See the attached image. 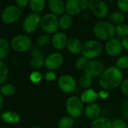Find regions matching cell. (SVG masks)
Segmentation results:
<instances>
[{
  "instance_id": "f1b7e54d",
  "label": "cell",
  "mask_w": 128,
  "mask_h": 128,
  "mask_svg": "<svg viewBox=\"0 0 128 128\" xmlns=\"http://www.w3.org/2000/svg\"><path fill=\"white\" fill-rule=\"evenodd\" d=\"M92 83H93V78L91 76L85 74L83 76H81V77L79 80L80 86L85 90L91 88L90 87L91 86Z\"/></svg>"
},
{
  "instance_id": "74e56055",
  "label": "cell",
  "mask_w": 128,
  "mask_h": 128,
  "mask_svg": "<svg viewBox=\"0 0 128 128\" xmlns=\"http://www.w3.org/2000/svg\"><path fill=\"white\" fill-rule=\"evenodd\" d=\"M45 79L48 81V82H54L57 79V75L54 72V71H51V70H48L44 76Z\"/></svg>"
},
{
  "instance_id": "5bb4252c",
  "label": "cell",
  "mask_w": 128,
  "mask_h": 128,
  "mask_svg": "<svg viewBox=\"0 0 128 128\" xmlns=\"http://www.w3.org/2000/svg\"><path fill=\"white\" fill-rule=\"evenodd\" d=\"M122 50L123 48L121 46V42L119 39L113 38L106 42L105 51L109 56H118L121 53Z\"/></svg>"
},
{
  "instance_id": "bcb514c9",
  "label": "cell",
  "mask_w": 128,
  "mask_h": 128,
  "mask_svg": "<svg viewBox=\"0 0 128 128\" xmlns=\"http://www.w3.org/2000/svg\"><path fill=\"white\" fill-rule=\"evenodd\" d=\"M30 128H40V127H38V126H32V127H31Z\"/></svg>"
},
{
  "instance_id": "d6a6232c",
  "label": "cell",
  "mask_w": 128,
  "mask_h": 128,
  "mask_svg": "<svg viewBox=\"0 0 128 128\" xmlns=\"http://www.w3.org/2000/svg\"><path fill=\"white\" fill-rule=\"evenodd\" d=\"M88 61L89 60H88L86 58H84L83 56L78 58L77 60L75 61V68L78 70H84L88 66Z\"/></svg>"
},
{
  "instance_id": "7402d4cb",
  "label": "cell",
  "mask_w": 128,
  "mask_h": 128,
  "mask_svg": "<svg viewBox=\"0 0 128 128\" xmlns=\"http://www.w3.org/2000/svg\"><path fill=\"white\" fill-rule=\"evenodd\" d=\"M91 128H112V122L105 117H100L91 122Z\"/></svg>"
},
{
  "instance_id": "9c48e42d",
  "label": "cell",
  "mask_w": 128,
  "mask_h": 128,
  "mask_svg": "<svg viewBox=\"0 0 128 128\" xmlns=\"http://www.w3.org/2000/svg\"><path fill=\"white\" fill-rule=\"evenodd\" d=\"M87 0H68L66 2V12L70 16H75L88 8Z\"/></svg>"
},
{
  "instance_id": "e575fe53",
  "label": "cell",
  "mask_w": 128,
  "mask_h": 128,
  "mask_svg": "<svg viewBox=\"0 0 128 128\" xmlns=\"http://www.w3.org/2000/svg\"><path fill=\"white\" fill-rule=\"evenodd\" d=\"M43 76H42V74L38 71V70H34L33 72H32L29 75V80L32 82L33 83H38L41 81Z\"/></svg>"
},
{
  "instance_id": "d590c367",
  "label": "cell",
  "mask_w": 128,
  "mask_h": 128,
  "mask_svg": "<svg viewBox=\"0 0 128 128\" xmlns=\"http://www.w3.org/2000/svg\"><path fill=\"white\" fill-rule=\"evenodd\" d=\"M117 7L121 13H128V0L117 1Z\"/></svg>"
},
{
  "instance_id": "8fae6325",
  "label": "cell",
  "mask_w": 128,
  "mask_h": 128,
  "mask_svg": "<svg viewBox=\"0 0 128 128\" xmlns=\"http://www.w3.org/2000/svg\"><path fill=\"white\" fill-rule=\"evenodd\" d=\"M41 19L39 14L31 13L28 14L23 21L22 28L23 30L28 34L34 32L41 23Z\"/></svg>"
},
{
  "instance_id": "cb8c5ba5",
  "label": "cell",
  "mask_w": 128,
  "mask_h": 128,
  "mask_svg": "<svg viewBox=\"0 0 128 128\" xmlns=\"http://www.w3.org/2000/svg\"><path fill=\"white\" fill-rule=\"evenodd\" d=\"M45 4L46 2L45 0H31L29 1V5L32 13L38 14L44 10Z\"/></svg>"
},
{
  "instance_id": "7c38bea8",
  "label": "cell",
  "mask_w": 128,
  "mask_h": 128,
  "mask_svg": "<svg viewBox=\"0 0 128 128\" xmlns=\"http://www.w3.org/2000/svg\"><path fill=\"white\" fill-rule=\"evenodd\" d=\"M63 63V56L58 52H54L48 55L45 59V67L51 71L57 70Z\"/></svg>"
},
{
  "instance_id": "30bf717a",
  "label": "cell",
  "mask_w": 128,
  "mask_h": 128,
  "mask_svg": "<svg viewBox=\"0 0 128 128\" xmlns=\"http://www.w3.org/2000/svg\"><path fill=\"white\" fill-rule=\"evenodd\" d=\"M57 85L59 88L66 94L74 92L77 88V82L75 79L69 74L61 75L57 80Z\"/></svg>"
},
{
  "instance_id": "603a6c76",
  "label": "cell",
  "mask_w": 128,
  "mask_h": 128,
  "mask_svg": "<svg viewBox=\"0 0 128 128\" xmlns=\"http://www.w3.org/2000/svg\"><path fill=\"white\" fill-rule=\"evenodd\" d=\"M73 24V18L72 16L66 14L59 18V26L62 30H68Z\"/></svg>"
},
{
  "instance_id": "5b68a950",
  "label": "cell",
  "mask_w": 128,
  "mask_h": 128,
  "mask_svg": "<svg viewBox=\"0 0 128 128\" xmlns=\"http://www.w3.org/2000/svg\"><path fill=\"white\" fill-rule=\"evenodd\" d=\"M40 26L47 34H54L60 28L59 18L51 13L46 14L41 16Z\"/></svg>"
},
{
  "instance_id": "3957f363",
  "label": "cell",
  "mask_w": 128,
  "mask_h": 128,
  "mask_svg": "<svg viewBox=\"0 0 128 128\" xmlns=\"http://www.w3.org/2000/svg\"><path fill=\"white\" fill-rule=\"evenodd\" d=\"M103 51L102 44L97 40H88L83 44L81 54L88 60H94Z\"/></svg>"
},
{
  "instance_id": "f35d334b",
  "label": "cell",
  "mask_w": 128,
  "mask_h": 128,
  "mask_svg": "<svg viewBox=\"0 0 128 128\" xmlns=\"http://www.w3.org/2000/svg\"><path fill=\"white\" fill-rule=\"evenodd\" d=\"M121 92L128 98V78L125 79L121 84Z\"/></svg>"
},
{
  "instance_id": "44dd1931",
  "label": "cell",
  "mask_w": 128,
  "mask_h": 128,
  "mask_svg": "<svg viewBox=\"0 0 128 128\" xmlns=\"http://www.w3.org/2000/svg\"><path fill=\"white\" fill-rule=\"evenodd\" d=\"M107 19L110 23H112L114 26L115 25L117 26V25L124 23L125 20V16L121 11H114L109 14Z\"/></svg>"
},
{
  "instance_id": "b9f144b4",
  "label": "cell",
  "mask_w": 128,
  "mask_h": 128,
  "mask_svg": "<svg viewBox=\"0 0 128 128\" xmlns=\"http://www.w3.org/2000/svg\"><path fill=\"white\" fill-rule=\"evenodd\" d=\"M29 4V0H16L15 1V4L17 6H18L20 8H24Z\"/></svg>"
},
{
  "instance_id": "d4e9b609",
  "label": "cell",
  "mask_w": 128,
  "mask_h": 128,
  "mask_svg": "<svg viewBox=\"0 0 128 128\" xmlns=\"http://www.w3.org/2000/svg\"><path fill=\"white\" fill-rule=\"evenodd\" d=\"M9 76V70L6 64L0 60V86L5 84Z\"/></svg>"
},
{
  "instance_id": "2e32d148",
  "label": "cell",
  "mask_w": 128,
  "mask_h": 128,
  "mask_svg": "<svg viewBox=\"0 0 128 128\" xmlns=\"http://www.w3.org/2000/svg\"><path fill=\"white\" fill-rule=\"evenodd\" d=\"M48 7L51 14L57 15H63L66 12V2L62 0H49L48 1Z\"/></svg>"
},
{
  "instance_id": "8992f818",
  "label": "cell",
  "mask_w": 128,
  "mask_h": 128,
  "mask_svg": "<svg viewBox=\"0 0 128 128\" xmlns=\"http://www.w3.org/2000/svg\"><path fill=\"white\" fill-rule=\"evenodd\" d=\"M22 16V10L16 4L6 6L1 14V20L5 24H12L20 20Z\"/></svg>"
},
{
  "instance_id": "60d3db41",
  "label": "cell",
  "mask_w": 128,
  "mask_h": 128,
  "mask_svg": "<svg viewBox=\"0 0 128 128\" xmlns=\"http://www.w3.org/2000/svg\"><path fill=\"white\" fill-rule=\"evenodd\" d=\"M122 113L124 118L128 120V100H126L122 106Z\"/></svg>"
},
{
  "instance_id": "7bdbcfd3",
  "label": "cell",
  "mask_w": 128,
  "mask_h": 128,
  "mask_svg": "<svg viewBox=\"0 0 128 128\" xmlns=\"http://www.w3.org/2000/svg\"><path fill=\"white\" fill-rule=\"evenodd\" d=\"M98 95H99V98H101V99H106L109 98V92L108 91H106V90H101L98 92Z\"/></svg>"
},
{
  "instance_id": "ffe728a7",
  "label": "cell",
  "mask_w": 128,
  "mask_h": 128,
  "mask_svg": "<svg viewBox=\"0 0 128 128\" xmlns=\"http://www.w3.org/2000/svg\"><path fill=\"white\" fill-rule=\"evenodd\" d=\"M0 118L8 124H17L20 122V116L15 112L7 110L0 114Z\"/></svg>"
},
{
  "instance_id": "f546056e",
  "label": "cell",
  "mask_w": 128,
  "mask_h": 128,
  "mask_svg": "<svg viewBox=\"0 0 128 128\" xmlns=\"http://www.w3.org/2000/svg\"><path fill=\"white\" fill-rule=\"evenodd\" d=\"M115 34L121 38L128 37V25L121 23L115 26Z\"/></svg>"
},
{
  "instance_id": "ac0fdd59",
  "label": "cell",
  "mask_w": 128,
  "mask_h": 128,
  "mask_svg": "<svg viewBox=\"0 0 128 128\" xmlns=\"http://www.w3.org/2000/svg\"><path fill=\"white\" fill-rule=\"evenodd\" d=\"M83 44H81V40L76 38H71L68 40L66 49L67 50L74 55H78L81 52Z\"/></svg>"
},
{
  "instance_id": "4fadbf2b",
  "label": "cell",
  "mask_w": 128,
  "mask_h": 128,
  "mask_svg": "<svg viewBox=\"0 0 128 128\" xmlns=\"http://www.w3.org/2000/svg\"><path fill=\"white\" fill-rule=\"evenodd\" d=\"M104 64L97 60H89L88 64L85 70H84L85 74H88L93 77H100L105 70Z\"/></svg>"
},
{
  "instance_id": "83f0119b",
  "label": "cell",
  "mask_w": 128,
  "mask_h": 128,
  "mask_svg": "<svg viewBox=\"0 0 128 128\" xmlns=\"http://www.w3.org/2000/svg\"><path fill=\"white\" fill-rule=\"evenodd\" d=\"M74 124V118L70 116H64L58 122V128H72Z\"/></svg>"
},
{
  "instance_id": "836d02e7",
  "label": "cell",
  "mask_w": 128,
  "mask_h": 128,
  "mask_svg": "<svg viewBox=\"0 0 128 128\" xmlns=\"http://www.w3.org/2000/svg\"><path fill=\"white\" fill-rule=\"evenodd\" d=\"M51 40V38H50L49 34H41L37 38L36 43L39 46H45L48 44Z\"/></svg>"
},
{
  "instance_id": "e0dca14e",
  "label": "cell",
  "mask_w": 128,
  "mask_h": 128,
  "mask_svg": "<svg viewBox=\"0 0 128 128\" xmlns=\"http://www.w3.org/2000/svg\"><path fill=\"white\" fill-rule=\"evenodd\" d=\"M101 112H102V110H101L100 106L97 104L93 103V104H88L85 106L84 113L88 119L94 121V120L100 118V116L101 115Z\"/></svg>"
},
{
  "instance_id": "4dcf8cb0",
  "label": "cell",
  "mask_w": 128,
  "mask_h": 128,
  "mask_svg": "<svg viewBox=\"0 0 128 128\" xmlns=\"http://www.w3.org/2000/svg\"><path fill=\"white\" fill-rule=\"evenodd\" d=\"M115 66L121 70L128 69V56L124 55L119 57L115 62Z\"/></svg>"
},
{
  "instance_id": "7a4b0ae2",
  "label": "cell",
  "mask_w": 128,
  "mask_h": 128,
  "mask_svg": "<svg viewBox=\"0 0 128 128\" xmlns=\"http://www.w3.org/2000/svg\"><path fill=\"white\" fill-rule=\"evenodd\" d=\"M93 32L97 39L108 41L113 38L115 34V26L108 20H100L94 24Z\"/></svg>"
},
{
  "instance_id": "52a82bcc",
  "label": "cell",
  "mask_w": 128,
  "mask_h": 128,
  "mask_svg": "<svg viewBox=\"0 0 128 128\" xmlns=\"http://www.w3.org/2000/svg\"><path fill=\"white\" fill-rule=\"evenodd\" d=\"M32 42L31 38L26 34H17L11 40V48L19 52H27L31 50Z\"/></svg>"
},
{
  "instance_id": "8d00e7d4",
  "label": "cell",
  "mask_w": 128,
  "mask_h": 128,
  "mask_svg": "<svg viewBox=\"0 0 128 128\" xmlns=\"http://www.w3.org/2000/svg\"><path fill=\"white\" fill-rule=\"evenodd\" d=\"M127 124L125 121L121 120L120 118L115 119L112 122V128H127Z\"/></svg>"
},
{
  "instance_id": "7dc6e473",
  "label": "cell",
  "mask_w": 128,
  "mask_h": 128,
  "mask_svg": "<svg viewBox=\"0 0 128 128\" xmlns=\"http://www.w3.org/2000/svg\"></svg>"
},
{
  "instance_id": "d6986e66",
  "label": "cell",
  "mask_w": 128,
  "mask_h": 128,
  "mask_svg": "<svg viewBox=\"0 0 128 128\" xmlns=\"http://www.w3.org/2000/svg\"><path fill=\"white\" fill-rule=\"evenodd\" d=\"M98 98H99V95L97 92H95L92 88H88V89L84 90L81 93L80 99L83 104H90L94 103L97 100Z\"/></svg>"
},
{
  "instance_id": "4316f807",
  "label": "cell",
  "mask_w": 128,
  "mask_h": 128,
  "mask_svg": "<svg viewBox=\"0 0 128 128\" xmlns=\"http://www.w3.org/2000/svg\"><path fill=\"white\" fill-rule=\"evenodd\" d=\"M10 52L9 42L5 38H0V60L5 58Z\"/></svg>"
},
{
  "instance_id": "6da1fadb",
  "label": "cell",
  "mask_w": 128,
  "mask_h": 128,
  "mask_svg": "<svg viewBox=\"0 0 128 128\" xmlns=\"http://www.w3.org/2000/svg\"><path fill=\"white\" fill-rule=\"evenodd\" d=\"M123 78L124 76L120 69L116 66H110L106 68L99 77V84L103 90L109 92L121 86Z\"/></svg>"
},
{
  "instance_id": "277c9868",
  "label": "cell",
  "mask_w": 128,
  "mask_h": 128,
  "mask_svg": "<svg viewBox=\"0 0 128 128\" xmlns=\"http://www.w3.org/2000/svg\"><path fill=\"white\" fill-rule=\"evenodd\" d=\"M66 111L69 116L72 118H77L81 116L84 111V104L81 99L76 96H71L66 99Z\"/></svg>"
},
{
  "instance_id": "f6af8a7d",
  "label": "cell",
  "mask_w": 128,
  "mask_h": 128,
  "mask_svg": "<svg viewBox=\"0 0 128 128\" xmlns=\"http://www.w3.org/2000/svg\"><path fill=\"white\" fill-rule=\"evenodd\" d=\"M3 105H4V99H3L2 94L1 92H0V110H2Z\"/></svg>"
},
{
  "instance_id": "c3c4849f",
  "label": "cell",
  "mask_w": 128,
  "mask_h": 128,
  "mask_svg": "<svg viewBox=\"0 0 128 128\" xmlns=\"http://www.w3.org/2000/svg\"><path fill=\"white\" fill-rule=\"evenodd\" d=\"M127 128H128V125H127Z\"/></svg>"
},
{
  "instance_id": "ab89813d",
  "label": "cell",
  "mask_w": 128,
  "mask_h": 128,
  "mask_svg": "<svg viewBox=\"0 0 128 128\" xmlns=\"http://www.w3.org/2000/svg\"><path fill=\"white\" fill-rule=\"evenodd\" d=\"M31 55L32 58H40V57H43V54L42 52L38 49V48H34L32 50L31 52Z\"/></svg>"
},
{
  "instance_id": "9a60e30c",
  "label": "cell",
  "mask_w": 128,
  "mask_h": 128,
  "mask_svg": "<svg viewBox=\"0 0 128 128\" xmlns=\"http://www.w3.org/2000/svg\"><path fill=\"white\" fill-rule=\"evenodd\" d=\"M68 38L66 34L62 32H57L51 37V44L53 47L57 50H62L66 48Z\"/></svg>"
},
{
  "instance_id": "ba28073f",
  "label": "cell",
  "mask_w": 128,
  "mask_h": 128,
  "mask_svg": "<svg viewBox=\"0 0 128 128\" xmlns=\"http://www.w3.org/2000/svg\"><path fill=\"white\" fill-rule=\"evenodd\" d=\"M88 8L96 17L100 20L108 17L109 14L108 4L102 0H90L88 2Z\"/></svg>"
},
{
  "instance_id": "ee69618b",
  "label": "cell",
  "mask_w": 128,
  "mask_h": 128,
  "mask_svg": "<svg viewBox=\"0 0 128 128\" xmlns=\"http://www.w3.org/2000/svg\"><path fill=\"white\" fill-rule=\"evenodd\" d=\"M121 42V46H122L123 50H125L128 51V37L122 38Z\"/></svg>"
},
{
  "instance_id": "1f68e13d",
  "label": "cell",
  "mask_w": 128,
  "mask_h": 128,
  "mask_svg": "<svg viewBox=\"0 0 128 128\" xmlns=\"http://www.w3.org/2000/svg\"><path fill=\"white\" fill-rule=\"evenodd\" d=\"M45 66V59L43 57L40 58H32L30 61V67L33 69L38 70Z\"/></svg>"
},
{
  "instance_id": "484cf974",
  "label": "cell",
  "mask_w": 128,
  "mask_h": 128,
  "mask_svg": "<svg viewBox=\"0 0 128 128\" xmlns=\"http://www.w3.org/2000/svg\"><path fill=\"white\" fill-rule=\"evenodd\" d=\"M0 92L2 96L11 97L16 93V87L11 83H5L0 87Z\"/></svg>"
}]
</instances>
